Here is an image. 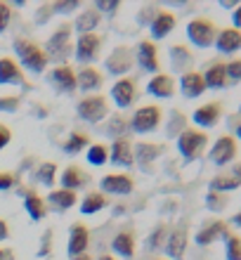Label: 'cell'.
Here are the masks:
<instances>
[{
  "label": "cell",
  "mask_w": 241,
  "mask_h": 260,
  "mask_svg": "<svg viewBox=\"0 0 241 260\" xmlns=\"http://www.w3.org/2000/svg\"><path fill=\"white\" fill-rule=\"evenodd\" d=\"M76 81L83 92H95V90H99L104 85V74L95 67H85L76 74Z\"/></svg>",
  "instance_id": "cell-24"
},
{
  "label": "cell",
  "mask_w": 241,
  "mask_h": 260,
  "mask_svg": "<svg viewBox=\"0 0 241 260\" xmlns=\"http://www.w3.org/2000/svg\"><path fill=\"white\" fill-rule=\"evenodd\" d=\"M180 92L187 97V100H196L206 92V81H203V74L201 71H187V74L180 76Z\"/></svg>",
  "instance_id": "cell-19"
},
{
  "label": "cell",
  "mask_w": 241,
  "mask_h": 260,
  "mask_svg": "<svg viewBox=\"0 0 241 260\" xmlns=\"http://www.w3.org/2000/svg\"><path fill=\"white\" fill-rule=\"evenodd\" d=\"M88 147H90V137L85 135V133H81V130L71 133V135L66 137V142L62 144V149L66 151V154H81V151L88 149Z\"/></svg>",
  "instance_id": "cell-34"
},
{
  "label": "cell",
  "mask_w": 241,
  "mask_h": 260,
  "mask_svg": "<svg viewBox=\"0 0 241 260\" xmlns=\"http://www.w3.org/2000/svg\"><path fill=\"white\" fill-rule=\"evenodd\" d=\"M168 225L165 222H159V225L152 230V234L147 237V248L149 251H159V248H163V244H165V239H168Z\"/></svg>",
  "instance_id": "cell-36"
},
{
  "label": "cell",
  "mask_w": 241,
  "mask_h": 260,
  "mask_svg": "<svg viewBox=\"0 0 241 260\" xmlns=\"http://www.w3.org/2000/svg\"><path fill=\"white\" fill-rule=\"evenodd\" d=\"M178 125H180V128L185 125V116H182V114H175V121H173V123H168V135H178ZM182 130H185V128H182Z\"/></svg>",
  "instance_id": "cell-49"
},
{
  "label": "cell",
  "mask_w": 241,
  "mask_h": 260,
  "mask_svg": "<svg viewBox=\"0 0 241 260\" xmlns=\"http://www.w3.org/2000/svg\"><path fill=\"white\" fill-rule=\"evenodd\" d=\"M48 83L57 92H74L78 88L76 81V71L69 67V64H62V67H55L48 74Z\"/></svg>",
  "instance_id": "cell-11"
},
{
  "label": "cell",
  "mask_w": 241,
  "mask_h": 260,
  "mask_svg": "<svg viewBox=\"0 0 241 260\" xmlns=\"http://www.w3.org/2000/svg\"><path fill=\"white\" fill-rule=\"evenodd\" d=\"M99 187H102V194L107 192L114 197H128L135 189V180L128 173H109L99 180Z\"/></svg>",
  "instance_id": "cell-9"
},
{
  "label": "cell",
  "mask_w": 241,
  "mask_h": 260,
  "mask_svg": "<svg viewBox=\"0 0 241 260\" xmlns=\"http://www.w3.org/2000/svg\"><path fill=\"white\" fill-rule=\"evenodd\" d=\"M232 222H234V225H236V227H241V211H239V213H236L234 218H232Z\"/></svg>",
  "instance_id": "cell-56"
},
{
  "label": "cell",
  "mask_w": 241,
  "mask_h": 260,
  "mask_svg": "<svg viewBox=\"0 0 241 260\" xmlns=\"http://www.w3.org/2000/svg\"><path fill=\"white\" fill-rule=\"evenodd\" d=\"M12 48H14V52H17V57H19V62L24 69L33 71V74H43V71H45L50 59H48V55H45V50H43L38 43H33L31 38H14Z\"/></svg>",
  "instance_id": "cell-1"
},
{
  "label": "cell",
  "mask_w": 241,
  "mask_h": 260,
  "mask_svg": "<svg viewBox=\"0 0 241 260\" xmlns=\"http://www.w3.org/2000/svg\"><path fill=\"white\" fill-rule=\"evenodd\" d=\"M187 241H189V234H187V225L173 227L168 232V239L163 244V251L168 255V260H182L185 258V251H187Z\"/></svg>",
  "instance_id": "cell-10"
},
{
  "label": "cell",
  "mask_w": 241,
  "mask_h": 260,
  "mask_svg": "<svg viewBox=\"0 0 241 260\" xmlns=\"http://www.w3.org/2000/svg\"><path fill=\"white\" fill-rule=\"evenodd\" d=\"M19 104H21V97L19 95H5V97H0V111L12 114V111L19 109Z\"/></svg>",
  "instance_id": "cell-41"
},
{
  "label": "cell",
  "mask_w": 241,
  "mask_h": 260,
  "mask_svg": "<svg viewBox=\"0 0 241 260\" xmlns=\"http://www.w3.org/2000/svg\"><path fill=\"white\" fill-rule=\"evenodd\" d=\"M85 156H88V161L92 166H104L107 161H109V147H107V144H102V142L90 144Z\"/></svg>",
  "instance_id": "cell-37"
},
{
  "label": "cell",
  "mask_w": 241,
  "mask_h": 260,
  "mask_svg": "<svg viewBox=\"0 0 241 260\" xmlns=\"http://www.w3.org/2000/svg\"><path fill=\"white\" fill-rule=\"evenodd\" d=\"M203 81H206V90H222L225 85H227V69H225V64L222 62H215L211 64V67L203 71Z\"/></svg>",
  "instance_id": "cell-27"
},
{
  "label": "cell",
  "mask_w": 241,
  "mask_h": 260,
  "mask_svg": "<svg viewBox=\"0 0 241 260\" xmlns=\"http://www.w3.org/2000/svg\"><path fill=\"white\" fill-rule=\"evenodd\" d=\"M187 38L196 48H211V45H215V38H218V26L208 17H196L187 24Z\"/></svg>",
  "instance_id": "cell-3"
},
{
  "label": "cell",
  "mask_w": 241,
  "mask_h": 260,
  "mask_svg": "<svg viewBox=\"0 0 241 260\" xmlns=\"http://www.w3.org/2000/svg\"><path fill=\"white\" fill-rule=\"evenodd\" d=\"M156 260H163V258H156Z\"/></svg>",
  "instance_id": "cell-61"
},
{
  "label": "cell",
  "mask_w": 241,
  "mask_h": 260,
  "mask_svg": "<svg viewBox=\"0 0 241 260\" xmlns=\"http://www.w3.org/2000/svg\"><path fill=\"white\" fill-rule=\"evenodd\" d=\"M147 92L159 97V100H168L175 95V78L168 74H154L147 83Z\"/></svg>",
  "instance_id": "cell-22"
},
{
  "label": "cell",
  "mask_w": 241,
  "mask_h": 260,
  "mask_svg": "<svg viewBox=\"0 0 241 260\" xmlns=\"http://www.w3.org/2000/svg\"><path fill=\"white\" fill-rule=\"evenodd\" d=\"M88 244H90V232L88 227L83 222H74L71 225V232H69V244H66V251H69V258H78L88 251Z\"/></svg>",
  "instance_id": "cell-18"
},
{
  "label": "cell",
  "mask_w": 241,
  "mask_h": 260,
  "mask_svg": "<svg viewBox=\"0 0 241 260\" xmlns=\"http://www.w3.org/2000/svg\"><path fill=\"white\" fill-rule=\"evenodd\" d=\"M236 137H239V140H241V123L236 125Z\"/></svg>",
  "instance_id": "cell-59"
},
{
  "label": "cell",
  "mask_w": 241,
  "mask_h": 260,
  "mask_svg": "<svg viewBox=\"0 0 241 260\" xmlns=\"http://www.w3.org/2000/svg\"><path fill=\"white\" fill-rule=\"evenodd\" d=\"M99 21H102V14L97 12L95 7H88V10H83V12L76 17V21H74V26L71 28H76L78 36L95 34V28L99 26Z\"/></svg>",
  "instance_id": "cell-25"
},
{
  "label": "cell",
  "mask_w": 241,
  "mask_h": 260,
  "mask_svg": "<svg viewBox=\"0 0 241 260\" xmlns=\"http://www.w3.org/2000/svg\"><path fill=\"white\" fill-rule=\"evenodd\" d=\"M71 50H74V45H71V24H62L55 34L50 36L45 55H48V59H55V62H66Z\"/></svg>",
  "instance_id": "cell-4"
},
{
  "label": "cell",
  "mask_w": 241,
  "mask_h": 260,
  "mask_svg": "<svg viewBox=\"0 0 241 260\" xmlns=\"http://www.w3.org/2000/svg\"><path fill=\"white\" fill-rule=\"evenodd\" d=\"M227 194H218V192H208L206 194V206H208V211H213V213H220L225 206H227Z\"/></svg>",
  "instance_id": "cell-40"
},
{
  "label": "cell",
  "mask_w": 241,
  "mask_h": 260,
  "mask_svg": "<svg viewBox=\"0 0 241 260\" xmlns=\"http://www.w3.org/2000/svg\"><path fill=\"white\" fill-rule=\"evenodd\" d=\"M232 24H234V28L241 31V5H236V10L232 12Z\"/></svg>",
  "instance_id": "cell-52"
},
{
  "label": "cell",
  "mask_w": 241,
  "mask_h": 260,
  "mask_svg": "<svg viewBox=\"0 0 241 260\" xmlns=\"http://www.w3.org/2000/svg\"><path fill=\"white\" fill-rule=\"evenodd\" d=\"M7 237H10V225H7L5 220L0 218V241H5Z\"/></svg>",
  "instance_id": "cell-53"
},
{
  "label": "cell",
  "mask_w": 241,
  "mask_h": 260,
  "mask_svg": "<svg viewBox=\"0 0 241 260\" xmlns=\"http://www.w3.org/2000/svg\"><path fill=\"white\" fill-rule=\"evenodd\" d=\"M111 248L116 251L118 255H123V258H135V232H130V230H121V232L114 237V241H111Z\"/></svg>",
  "instance_id": "cell-28"
},
{
  "label": "cell",
  "mask_w": 241,
  "mask_h": 260,
  "mask_svg": "<svg viewBox=\"0 0 241 260\" xmlns=\"http://www.w3.org/2000/svg\"><path fill=\"white\" fill-rule=\"evenodd\" d=\"M215 48L220 50L222 55H234V52H239V50H241V31H239V28H234V26L218 31Z\"/></svg>",
  "instance_id": "cell-23"
},
{
  "label": "cell",
  "mask_w": 241,
  "mask_h": 260,
  "mask_svg": "<svg viewBox=\"0 0 241 260\" xmlns=\"http://www.w3.org/2000/svg\"><path fill=\"white\" fill-rule=\"evenodd\" d=\"M236 158V140L232 135L218 137V142L211 147V161L215 166H227Z\"/></svg>",
  "instance_id": "cell-15"
},
{
  "label": "cell",
  "mask_w": 241,
  "mask_h": 260,
  "mask_svg": "<svg viewBox=\"0 0 241 260\" xmlns=\"http://www.w3.org/2000/svg\"><path fill=\"white\" fill-rule=\"evenodd\" d=\"M137 81L132 78V76H123V78H118L114 83V88H111V97H114V102L116 107L121 109H128L132 104L137 102Z\"/></svg>",
  "instance_id": "cell-7"
},
{
  "label": "cell",
  "mask_w": 241,
  "mask_h": 260,
  "mask_svg": "<svg viewBox=\"0 0 241 260\" xmlns=\"http://www.w3.org/2000/svg\"><path fill=\"white\" fill-rule=\"evenodd\" d=\"M163 151V147L161 144H140L137 149H135V161H142V164H149V158H159V154Z\"/></svg>",
  "instance_id": "cell-38"
},
{
  "label": "cell",
  "mask_w": 241,
  "mask_h": 260,
  "mask_svg": "<svg viewBox=\"0 0 241 260\" xmlns=\"http://www.w3.org/2000/svg\"><path fill=\"white\" fill-rule=\"evenodd\" d=\"M24 208H26L28 218L31 220H43L48 215V206H45V199L38 197L36 192H26L24 197Z\"/></svg>",
  "instance_id": "cell-31"
},
{
  "label": "cell",
  "mask_w": 241,
  "mask_h": 260,
  "mask_svg": "<svg viewBox=\"0 0 241 260\" xmlns=\"http://www.w3.org/2000/svg\"><path fill=\"white\" fill-rule=\"evenodd\" d=\"M239 187H241V182L232 175V173H220V175H215V178L208 182V189H211V192H218V194L234 192Z\"/></svg>",
  "instance_id": "cell-32"
},
{
  "label": "cell",
  "mask_w": 241,
  "mask_h": 260,
  "mask_svg": "<svg viewBox=\"0 0 241 260\" xmlns=\"http://www.w3.org/2000/svg\"><path fill=\"white\" fill-rule=\"evenodd\" d=\"M118 7H121V3H116V0H97V3H95V10L99 14H102V12L114 14V12H118Z\"/></svg>",
  "instance_id": "cell-46"
},
{
  "label": "cell",
  "mask_w": 241,
  "mask_h": 260,
  "mask_svg": "<svg viewBox=\"0 0 241 260\" xmlns=\"http://www.w3.org/2000/svg\"><path fill=\"white\" fill-rule=\"evenodd\" d=\"M76 111L83 121H88V123H99V121H104V118L109 116V102H107L104 95H97L95 92V95L83 97L81 102H78Z\"/></svg>",
  "instance_id": "cell-6"
},
{
  "label": "cell",
  "mask_w": 241,
  "mask_h": 260,
  "mask_svg": "<svg viewBox=\"0 0 241 260\" xmlns=\"http://www.w3.org/2000/svg\"><path fill=\"white\" fill-rule=\"evenodd\" d=\"M99 260H116L114 255H99Z\"/></svg>",
  "instance_id": "cell-58"
},
{
  "label": "cell",
  "mask_w": 241,
  "mask_h": 260,
  "mask_svg": "<svg viewBox=\"0 0 241 260\" xmlns=\"http://www.w3.org/2000/svg\"><path fill=\"white\" fill-rule=\"evenodd\" d=\"M175 26H178V19H175V14L168 12V10H156L154 19L149 21V28H152V38H154V41L165 38V36L170 34Z\"/></svg>",
  "instance_id": "cell-21"
},
{
  "label": "cell",
  "mask_w": 241,
  "mask_h": 260,
  "mask_svg": "<svg viewBox=\"0 0 241 260\" xmlns=\"http://www.w3.org/2000/svg\"><path fill=\"white\" fill-rule=\"evenodd\" d=\"M232 175H234V178H236V180H239V182H241V164L236 166L234 171H232Z\"/></svg>",
  "instance_id": "cell-55"
},
{
  "label": "cell",
  "mask_w": 241,
  "mask_h": 260,
  "mask_svg": "<svg viewBox=\"0 0 241 260\" xmlns=\"http://www.w3.org/2000/svg\"><path fill=\"white\" fill-rule=\"evenodd\" d=\"M220 116H222L220 102H208V104H201L199 109H194L192 121L199 125V130H208L220 123Z\"/></svg>",
  "instance_id": "cell-17"
},
{
  "label": "cell",
  "mask_w": 241,
  "mask_h": 260,
  "mask_svg": "<svg viewBox=\"0 0 241 260\" xmlns=\"http://www.w3.org/2000/svg\"><path fill=\"white\" fill-rule=\"evenodd\" d=\"M132 52L125 45H118V48H114V52H111L107 59H104V64H107V71L114 76H128V71L132 69Z\"/></svg>",
  "instance_id": "cell-14"
},
{
  "label": "cell",
  "mask_w": 241,
  "mask_h": 260,
  "mask_svg": "<svg viewBox=\"0 0 241 260\" xmlns=\"http://www.w3.org/2000/svg\"><path fill=\"white\" fill-rule=\"evenodd\" d=\"M10 140H12V130L7 128L5 123H0V149H5L10 144Z\"/></svg>",
  "instance_id": "cell-48"
},
{
  "label": "cell",
  "mask_w": 241,
  "mask_h": 260,
  "mask_svg": "<svg viewBox=\"0 0 241 260\" xmlns=\"http://www.w3.org/2000/svg\"><path fill=\"white\" fill-rule=\"evenodd\" d=\"M161 118H163V111L161 107L156 104H147V107H140L130 118V130L132 133H140V135H145V133H154V130L161 125Z\"/></svg>",
  "instance_id": "cell-5"
},
{
  "label": "cell",
  "mask_w": 241,
  "mask_h": 260,
  "mask_svg": "<svg viewBox=\"0 0 241 260\" xmlns=\"http://www.w3.org/2000/svg\"><path fill=\"white\" fill-rule=\"evenodd\" d=\"M36 180L45 187H52L57 180V164L55 161H43L38 168H36Z\"/></svg>",
  "instance_id": "cell-35"
},
{
  "label": "cell",
  "mask_w": 241,
  "mask_h": 260,
  "mask_svg": "<svg viewBox=\"0 0 241 260\" xmlns=\"http://www.w3.org/2000/svg\"><path fill=\"white\" fill-rule=\"evenodd\" d=\"M0 260H14V251L10 246H0Z\"/></svg>",
  "instance_id": "cell-51"
},
{
  "label": "cell",
  "mask_w": 241,
  "mask_h": 260,
  "mask_svg": "<svg viewBox=\"0 0 241 260\" xmlns=\"http://www.w3.org/2000/svg\"><path fill=\"white\" fill-rule=\"evenodd\" d=\"M137 64L149 74H159V50H156V43L154 41H142L137 45Z\"/></svg>",
  "instance_id": "cell-20"
},
{
  "label": "cell",
  "mask_w": 241,
  "mask_h": 260,
  "mask_svg": "<svg viewBox=\"0 0 241 260\" xmlns=\"http://www.w3.org/2000/svg\"><path fill=\"white\" fill-rule=\"evenodd\" d=\"M59 178H62V189H71V192H78V189H81V187L88 182V175H85V171H83L81 166H76V164L66 166Z\"/></svg>",
  "instance_id": "cell-26"
},
{
  "label": "cell",
  "mask_w": 241,
  "mask_h": 260,
  "mask_svg": "<svg viewBox=\"0 0 241 260\" xmlns=\"http://www.w3.org/2000/svg\"><path fill=\"white\" fill-rule=\"evenodd\" d=\"M107 204H109L107 194H102V192H90L88 197L81 201V213H83V215H92V213L104 211V208H107Z\"/></svg>",
  "instance_id": "cell-33"
},
{
  "label": "cell",
  "mask_w": 241,
  "mask_h": 260,
  "mask_svg": "<svg viewBox=\"0 0 241 260\" xmlns=\"http://www.w3.org/2000/svg\"><path fill=\"white\" fill-rule=\"evenodd\" d=\"M225 69H227V81L241 83V59H232L229 64H225Z\"/></svg>",
  "instance_id": "cell-44"
},
{
  "label": "cell",
  "mask_w": 241,
  "mask_h": 260,
  "mask_svg": "<svg viewBox=\"0 0 241 260\" xmlns=\"http://www.w3.org/2000/svg\"><path fill=\"white\" fill-rule=\"evenodd\" d=\"M71 260H92V258H90L88 253H83V255H78V258H71Z\"/></svg>",
  "instance_id": "cell-57"
},
{
  "label": "cell",
  "mask_w": 241,
  "mask_h": 260,
  "mask_svg": "<svg viewBox=\"0 0 241 260\" xmlns=\"http://www.w3.org/2000/svg\"><path fill=\"white\" fill-rule=\"evenodd\" d=\"M206 144H208L206 130L185 128L178 135V149H180V154H182L187 161H194L196 156H201L203 149H206Z\"/></svg>",
  "instance_id": "cell-2"
},
{
  "label": "cell",
  "mask_w": 241,
  "mask_h": 260,
  "mask_svg": "<svg viewBox=\"0 0 241 260\" xmlns=\"http://www.w3.org/2000/svg\"><path fill=\"white\" fill-rule=\"evenodd\" d=\"M170 59H173V69L180 71V74H187V71H192V64H194V55L192 50L187 48V45H173L170 48Z\"/></svg>",
  "instance_id": "cell-29"
},
{
  "label": "cell",
  "mask_w": 241,
  "mask_h": 260,
  "mask_svg": "<svg viewBox=\"0 0 241 260\" xmlns=\"http://www.w3.org/2000/svg\"><path fill=\"white\" fill-rule=\"evenodd\" d=\"M52 251V232H45V237H43V244H41V251H38V258H45V255Z\"/></svg>",
  "instance_id": "cell-47"
},
{
  "label": "cell",
  "mask_w": 241,
  "mask_h": 260,
  "mask_svg": "<svg viewBox=\"0 0 241 260\" xmlns=\"http://www.w3.org/2000/svg\"><path fill=\"white\" fill-rule=\"evenodd\" d=\"M227 237H229L227 222H225V220H211V222H206V225L196 232L194 241H196L199 246H211V244H215L218 239H227Z\"/></svg>",
  "instance_id": "cell-12"
},
{
  "label": "cell",
  "mask_w": 241,
  "mask_h": 260,
  "mask_svg": "<svg viewBox=\"0 0 241 260\" xmlns=\"http://www.w3.org/2000/svg\"><path fill=\"white\" fill-rule=\"evenodd\" d=\"M220 5H222V7H227V10H236V3H234V0H222Z\"/></svg>",
  "instance_id": "cell-54"
},
{
  "label": "cell",
  "mask_w": 241,
  "mask_h": 260,
  "mask_svg": "<svg viewBox=\"0 0 241 260\" xmlns=\"http://www.w3.org/2000/svg\"><path fill=\"white\" fill-rule=\"evenodd\" d=\"M19 185V178L10 171H0V192H7V189H12V187Z\"/></svg>",
  "instance_id": "cell-42"
},
{
  "label": "cell",
  "mask_w": 241,
  "mask_h": 260,
  "mask_svg": "<svg viewBox=\"0 0 241 260\" xmlns=\"http://www.w3.org/2000/svg\"><path fill=\"white\" fill-rule=\"evenodd\" d=\"M239 114H241V104H239Z\"/></svg>",
  "instance_id": "cell-60"
},
{
  "label": "cell",
  "mask_w": 241,
  "mask_h": 260,
  "mask_svg": "<svg viewBox=\"0 0 241 260\" xmlns=\"http://www.w3.org/2000/svg\"><path fill=\"white\" fill-rule=\"evenodd\" d=\"M0 85H21V88H31L21 67L14 62L12 57H0Z\"/></svg>",
  "instance_id": "cell-13"
},
{
  "label": "cell",
  "mask_w": 241,
  "mask_h": 260,
  "mask_svg": "<svg viewBox=\"0 0 241 260\" xmlns=\"http://www.w3.org/2000/svg\"><path fill=\"white\" fill-rule=\"evenodd\" d=\"M50 10L55 14H69L74 10H78V3L76 0H62V3H55V5H50Z\"/></svg>",
  "instance_id": "cell-43"
},
{
  "label": "cell",
  "mask_w": 241,
  "mask_h": 260,
  "mask_svg": "<svg viewBox=\"0 0 241 260\" xmlns=\"http://www.w3.org/2000/svg\"><path fill=\"white\" fill-rule=\"evenodd\" d=\"M125 125V121L121 116H116V121L114 123H109V133H114V135H121V128Z\"/></svg>",
  "instance_id": "cell-50"
},
{
  "label": "cell",
  "mask_w": 241,
  "mask_h": 260,
  "mask_svg": "<svg viewBox=\"0 0 241 260\" xmlns=\"http://www.w3.org/2000/svg\"><path fill=\"white\" fill-rule=\"evenodd\" d=\"M109 161L114 166H121V168H130L135 164V149H132V142L128 137L114 140V144L109 147Z\"/></svg>",
  "instance_id": "cell-16"
},
{
  "label": "cell",
  "mask_w": 241,
  "mask_h": 260,
  "mask_svg": "<svg viewBox=\"0 0 241 260\" xmlns=\"http://www.w3.org/2000/svg\"><path fill=\"white\" fill-rule=\"evenodd\" d=\"M225 258L227 260H241V237L229 234L225 239Z\"/></svg>",
  "instance_id": "cell-39"
},
{
  "label": "cell",
  "mask_w": 241,
  "mask_h": 260,
  "mask_svg": "<svg viewBox=\"0 0 241 260\" xmlns=\"http://www.w3.org/2000/svg\"><path fill=\"white\" fill-rule=\"evenodd\" d=\"M104 38L97 34H83L76 38V62L81 64H90L99 57Z\"/></svg>",
  "instance_id": "cell-8"
},
{
  "label": "cell",
  "mask_w": 241,
  "mask_h": 260,
  "mask_svg": "<svg viewBox=\"0 0 241 260\" xmlns=\"http://www.w3.org/2000/svg\"><path fill=\"white\" fill-rule=\"evenodd\" d=\"M10 21H12V7L7 5V3H0V34L7 31Z\"/></svg>",
  "instance_id": "cell-45"
},
{
  "label": "cell",
  "mask_w": 241,
  "mask_h": 260,
  "mask_svg": "<svg viewBox=\"0 0 241 260\" xmlns=\"http://www.w3.org/2000/svg\"><path fill=\"white\" fill-rule=\"evenodd\" d=\"M48 201L55 208H59V211H69V208H74L78 201V192H71V189H52V192L48 194Z\"/></svg>",
  "instance_id": "cell-30"
}]
</instances>
